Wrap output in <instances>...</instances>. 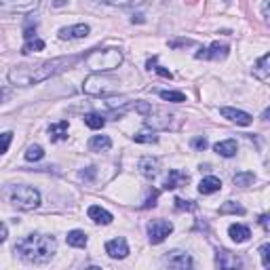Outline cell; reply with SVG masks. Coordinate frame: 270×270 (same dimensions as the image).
<instances>
[{
    "label": "cell",
    "mask_w": 270,
    "mask_h": 270,
    "mask_svg": "<svg viewBox=\"0 0 270 270\" xmlns=\"http://www.w3.org/2000/svg\"><path fill=\"white\" fill-rule=\"evenodd\" d=\"M78 62H80L78 55H70V57H55V60H46L40 64H21L11 68L9 83L15 87H32L66 72V70H70Z\"/></svg>",
    "instance_id": "obj_1"
},
{
    "label": "cell",
    "mask_w": 270,
    "mask_h": 270,
    "mask_svg": "<svg viewBox=\"0 0 270 270\" xmlns=\"http://www.w3.org/2000/svg\"><path fill=\"white\" fill-rule=\"evenodd\" d=\"M15 253L26 264H46L57 253V241L51 234H28L17 241Z\"/></svg>",
    "instance_id": "obj_2"
},
{
    "label": "cell",
    "mask_w": 270,
    "mask_h": 270,
    "mask_svg": "<svg viewBox=\"0 0 270 270\" xmlns=\"http://www.w3.org/2000/svg\"><path fill=\"white\" fill-rule=\"evenodd\" d=\"M83 60H85L87 68H91L93 72H110V70H116L123 64L125 55L119 46H108V49L91 51L89 55L83 57Z\"/></svg>",
    "instance_id": "obj_3"
},
{
    "label": "cell",
    "mask_w": 270,
    "mask_h": 270,
    "mask_svg": "<svg viewBox=\"0 0 270 270\" xmlns=\"http://www.w3.org/2000/svg\"><path fill=\"white\" fill-rule=\"evenodd\" d=\"M119 80L116 78H110L105 76L103 72H93L91 76L85 78L83 83V91L87 95H93V97H110L114 93H119Z\"/></svg>",
    "instance_id": "obj_4"
},
{
    "label": "cell",
    "mask_w": 270,
    "mask_h": 270,
    "mask_svg": "<svg viewBox=\"0 0 270 270\" xmlns=\"http://www.w3.org/2000/svg\"><path fill=\"white\" fill-rule=\"evenodd\" d=\"M9 201L21 211H34L40 207V192L32 186H15L11 190Z\"/></svg>",
    "instance_id": "obj_5"
},
{
    "label": "cell",
    "mask_w": 270,
    "mask_h": 270,
    "mask_svg": "<svg viewBox=\"0 0 270 270\" xmlns=\"http://www.w3.org/2000/svg\"><path fill=\"white\" fill-rule=\"evenodd\" d=\"M173 232V224L167 220H152L148 222V239L152 245H160Z\"/></svg>",
    "instance_id": "obj_6"
},
{
    "label": "cell",
    "mask_w": 270,
    "mask_h": 270,
    "mask_svg": "<svg viewBox=\"0 0 270 270\" xmlns=\"http://www.w3.org/2000/svg\"><path fill=\"white\" fill-rule=\"evenodd\" d=\"M163 264L169 266V268H175V270H188V268L194 266V260H192V255L188 251L173 249V251L165 253V257H163Z\"/></svg>",
    "instance_id": "obj_7"
},
{
    "label": "cell",
    "mask_w": 270,
    "mask_h": 270,
    "mask_svg": "<svg viewBox=\"0 0 270 270\" xmlns=\"http://www.w3.org/2000/svg\"><path fill=\"white\" fill-rule=\"evenodd\" d=\"M40 5V0H0V11L5 13H30Z\"/></svg>",
    "instance_id": "obj_8"
},
{
    "label": "cell",
    "mask_w": 270,
    "mask_h": 270,
    "mask_svg": "<svg viewBox=\"0 0 270 270\" xmlns=\"http://www.w3.org/2000/svg\"><path fill=\"white\" fill-rule=\"evenodd\" d=\"M146 125L152 127V129H173L171 125V119H175V114H169V112H163V110H154L152 108L146 116Z\"/></svg>",
    "instance_id": "obj_9"
},
{
    "label": "cell",
    "mask_w": 270,
    "mask_h": 270,
    "mask_svg": "<svg viewBox=\"0 0 270 270\" xmlns=\"http://www.w3.org/2000/svg\"><path fill=\"white\" fill-rule=\"evenodd\" d=\"M89 32H91V28L87 26V23H74V26L62 28L60 32H57V36H60L62 40H78V38H87Z\"/></svg>",
    "instance_id": "obj_10"
},
{
    "label": "cell",
    "mask_w": 270,
    "mask_h": 270,
    "mask_svg": "<svg viewBox=\"0 0 270 270\" xmlns=\"http://www.w3.org/2000/svg\"><path fill=\"white\" fill-rule=\"evenodd\" d=\"M105 253H108L112 260H125V257L129 255V243L127 239L119 237V239H112L105 243Z\"/></svg>",
    "instance_id": "obj_11"
},
{
    "label": "cell",
    "mask_w": 270,
    "mask_h": 270,
    "mask_svg": "<svg viewBox=\"0 0 270 270\" xmlns=\"http://www.w3.org/2000/svg\"><path fill=\"white\" fill-rule=\"evenodd\" d=\"M220 114L224 116V119H228L230 123H237L241 127H249L253 123V116L243 112V110H237V108H228V105H224V108H220Z\"/></svg>",
    "instance_id": "obj_12"
},
{
    "label": "cell",
    "mask_w": 270,
    "mask_h": 270,
    "mask_svg": "<svg viewBox=\"0 0 270 270\" xmlns=\"http://www.w3.org/2000/svg\"><path fill=\"white\" fill-rule=\"evenodd\" d=\"M137 169H139V173H142L144 178H148V180L156 178L158 171H160V158H156V156H144V158H139Z\"/></svg>",
    "instance_id": "obj_13"
},
{
    "label": "cell",
    "mask_w": 270,
    "mask_h": 270,
    "mask_svg": "<svg viewBox=\"0 0 270 270\" xmlns=\"http://www.w3.org/2000/svg\"><path fill=\"white\" fill-rule=\"evenodd\" d=\"M228 46L226 44H220V42H213L209 44L207 49H201L196 53V60H224V57H228Z\"/></svg>",
    "instance_id": "obj_14"
},
{
    "label": "cell",
    "mask_w": 270,
    "mask_h": 270,
    "mask_svg": "<svg viewBox=\"0 0 270 270\" xmlns=\"http://www.w3.org/2000/svg\"><path fill=\"white\" fill-rule=\"evenodd\" d=\"M215 266L220 270H232V268H241L243 262H241V257H237L234 253L222 249V251L215 253Z\"/></svg>",
    "instance_id": "obj_15"
},
{
    "label": "cell",
    "mask_w": 270,
    "mask_h": 270,
    "mask_svg": "<svg viewBox=\"0 0 270 270\" xmlns=\"http://www.w3.org/2000/svg\"><path fill=\"white\" fill-rule=\"evenodd\" d=\"M87 215H89V220H93L95 224H101V226L112 224V220H114L110 211H105V209L99 207V205H91L89 211H87Z\"/></svg>",
    "instance_id": "obj_16"
},
{
    "label": "cell",
    "mask_w": 270,
    "mask_h": 270,
    "mask_svg": "<svg viewBox=\"0 0 270 270\" xmlns=\"http://www.w3.org/2000/svg\"><path fill=\"white\" fill-rule=\"evenodd\" d=\"M188 180H190L188 173H184L180 169H171L167 180H165V190H175V188H180V186H186Z\"/></svg>",
    "instance_id": "obj_17"
},
{
    "label": "cell",
    "mask_w": 270,
    "mask_h": 270,
    "mask_svg": "<svg viewBox=\"0 0 270 270\" xmlns=\"http://www.w3.org/2000/svg\"><path fill=\"white\" fill-rule=\"evenodd\" d=\"M253 76L257 80H262V83H266V80L270 78V55H262L260 60H257V64L253 66Z\"/></svg>",
    "instance_id": "obj_18"
},
{
    "label": "cell",
    "mask_w": 270,
    "mask_h": 270,
    "mask_svg": "<svg viewBox=\"0 0 270 270\" xmlns=\"http://www.w3.org/2000/svg\"><path fill=\"white\" fill-rule=\"evenodd\" d=\"M228 237H230L234 243H245V241H249L251 230L245 226V224H230V226H228Z\"/></svg>",
    "instance_id": "obj_19"
},
{
    "label": "cell",
    "mask_w": 270,
    "mask_h": 270,
    "mask_svg": "<svg viewBox=\"0 0 270 270\" xmlns=\"http://www.w3.org/2000/svg\"><path fill=\"white\" fill-rule=\"evenodd\" d=\"M49 139L51 142H64V139H68V121L53 123L49 127Z\"/></svg>",
    "instance_id": "obj_20"
},
{
    "label": "cell",
    "mask_w": 270,
    "mask_h": 270,
    "mask_svg": "<svg viewBox=\"0 0 270 270\" xmlns=\"http://www.w3.org/2000/svg\"><path fill=\"white\" fill-rule=\"evenodd\" d=\"M213 150L218 152L220 156H224V158H232L234 154H237L239 146H237V142H234V139H224V142H218V144L213 146Z\"/></svg>",
    "instance_id": "obj_21"
},
{
    "label": "cell",
    "mask_w": 270,
    "mask_h": 270,
    "mask_svg": "<svg viewBox=\"0 0 270 270\" xmlns=\"http://www.w3.org/2000/svg\"><path fill=\"white\" fill-rule=\"evenodd\" d=\"M112 148V139L108 135H93L89 139V150L91 152H105Z\"/></svg>",
    "instance_id": "obj_22"
},
{
    "label": "cell",
    "mask_w": 270,
    "mask_h": 270,
    "mask_svg": "<svg viewBox=\"0 0 270 270\" xmlns=\"http://www.w3.org/2000/svg\"><path fill=\"white\" fill-rule=\"evenodd\" d=\"M222 188V182H220V178H215V175H209V178H205L201 184H198V192L201 194H213V192H218Z\"/></svg>",
    "instance_id": "obj_23"
},
{
    "label": "cell",
    "mask_w": 270,
    "mask_h": 270,
    "mask_svg": "<svg viewBox=\"0 0 270 270\" xmlns=\"http://www.w3.org/2000/svg\"><path fill=\"white\" fill-rule=\"evenodd\" d=\"M66 241H68L70 247H87L89 237H87L83 230H70L68 237H66Z\"/></svg>",
    "instance_id": "obj_24"
},
{
    "label": "cell",
    "mask_w": 270,
    "mask_h": 270,
    "mask_svg": "<svg viewBox=\"0 0 270 270\" xmlns=\"http://www.w3.org/2000/svg\"><path fill=\"white\" fill-rule=\"evenodd\" d=\"M232 182H234V186H239V188H247V186H251L255 182V173L253 171H239L232 178Z\"/></svg>",
    "instance_id": "obj_25"
},
{
    "label": "cell",
    "mask_w": 270,
    "mask_h": 270,
    "mask_svg": "<svg viewBox=\"0 0 270 270\" xmlns=\"http://www.w3.org/2000/svg\"><path fill=\"white\" fill-rule=\"evenodd\" d=\"M85 125L89 129H93V131H97V129H101L105 125V119L97 112H89V114H85Z\"/></svg>",
    "instance_id": "obj_26"
},
{
    "label": "cell",
    "mask_w": 270,
    "mask_h": 270,
    "mask_svg": "<svg viewBox=\"0 0 270 270\" xmlns=\"http://www.w3.org/2000/svg\"><path fill=\"white\" fill-rule=\"evenodd\" d=\"M228 213H232V215H245V207L239 205V203H234V201H228V203H224L220 207V215H228Z\"/></svg>",
    "instance_id": "obj_27"
},
{
    "label": "cell",
    "mask_w": 270,
    "mask_h": 270,
    "mask_svg": "<svg viewBox=\"0 0 270 270\" xmlns=\"http://www.w3.org/2000/svg\"><path fill=\"white\" fill-rule=\"evenodd\" d=\"M44 49V40H40V38H30V40H26V44L21 46V53L23 55H30V53H38V51H42Z\"/></svg>",
    "instance_id": "obj_28"
},
{
    "label": "cell",
    "mask_w": 270,
    "mask_h": 270,
    "mask_svg": "<svg viewBox=\"0 0 270 270\" xmlns=\"http://www.w3.org/2000/svg\"><path fill=\"white\" fill-rule=\"evenodd\" d=\"M26 160L28 163H38V160H42L44 158V150H42V146H38V144H34V146H30L28 150H26Z\"/></svg>",
    "instance_id": "obj_29"
},
{
    "label": "cell",
    "mask_w": 270,
    "mask_h": 270,
    "mask_svg": "<svg viewBox=\"0 0 270 270\" xmlns=\"http://www.w3.org/2000/svg\"><path fill=\"white\" fill-rule=\"evenodd\" d=\"M158 95H160V99L171 101V103H182V101H186V95H184L182 91H158Z\"/></svg>",
    "instance_id": "obj_30"
},
{
    "label": "cell",
    "mask_w": 270,
    "mask_h": 270,
    "mask_svg": "<svg viewBox=\"0 0 270 270\" xmlns=\"http://www.w3.org/2000/svg\"><path fill=\"white\" fill-rule=\"evenodd\" d=\"M133 139H135L137 144H156L158 142V135L150 133V131H139V133L133 135Z\"/></svg>",
    "instance_id": "obj_31"
},
{
    "label": "cell",
    "mask_w": 270,
    "mask_h": 270,
    "mask_svg": "<svg viewBox=\"0 0 270 270\" xmlns=\"http://www.w3.org/2000/svg\"><path fill=\"white\" fill-rule=\"evenodd\" d=\"M148 70H154L156 74H160V76H165V78H173V74L169 72V70H165V68H160V66H156V57H152V60H148Z\"/></svg>",
    "instance_id": "obj_32"
},
{
    "label": "cell",
    "mask_w": 270,
    "mask_h": 270,
    "mask_svg": "<svg viewBox=\"0 0 270 270\" xmlns=\"http://www.w3.org/2000/svg\"><path fill=\"white\" fill-rule=\"evenodd\" d=\"M11 142H13V133H11V131H7V133L0 135V156L7 154V150H9Z\"/></svg>",
    "instance_id": "obj_33"
},
{
    "label": "cell",
    "mask_w": 270,
    "mask_h": 270,
    "mask_svg": "<svg viewBox=\"0 0 270 270\" xmlns=\"http://www.w3.org/2000/svg\"><path fill=\"white\" fill-rule=\"evenodd\" d=\"M175 209H180V211H194L196 209V203L194 201H184V198H175Z\"/></svg>",
    "instance_id": "obj_34"
},
{
    "label": "cell",
    "mask_w": 270,
    "mask_h": 270,
    "mask_svg": "<svg viewBox=\"0 0 270 270\" xmlns=\"http://www.w3.org/2000/svg\"><path fill=\"white\" fill-rule=\"evenodd\" d=\"M260 257H262V266L270 268V245L268 243H264L260 247Z\"/></svg>",
    "instance_id": "obj_35"
},
{
    "label": "cell",
    "mask_w": 270,
    "mask_h": 270,
    "mask_svg": "<svg viewBox=\"0 0 270 270\" xmlns=\"http://www.w3.org/2000/svg\"><path fill=\"white\" fill-rule=\"evenodd\" d=\"M156 198H158V190H152V192H150V196L146 198V203H144V209L154 207V205H156Z\"/></svg>",
    "instance_id": "obj_36"
},
{
    "label": "cell",
    "mask_w": 270,
    "mask_h": 270,
    "mask_svg": "<svg viewBox=\"0 0 270 270\" xmlns=\"http://www.w3.org/2000/svg\"><path fill=\"white\" fill-rule=\"evenodd\" d=\"M192 148L205 150V148H207V139H205V137H194V139H192Z\"/></svg>",
    "instance_id": "obj_37"
},
{
    "label": "cell",
    "mask_w": 270,
    "mask_h": 270,
    "mask_svg": "<svg viewBox=\"0 0 270 270\" xmlns=\"http://www.w3.org/2000/svg\"><path fill=\"white\" fill-rule=\"evenodd\" d=\"M103 5H112V7H127L131 0H99Z\"/></svg>",
    "instance_id": "obj_38"
},
{
    "label": "cell",
    "mask_w": 270,
    "mask_h": 270,
    "mask_svg": "<svg viewBox=\"0 0 270 270\" xmlns=\"http://www.w3.org/2000/svg\"><path fill=\"white\" fill-rule=\"evenodd\" d=\"M192 44H194V40H173V42H169L171 49H178V46H192Z\"/></svg>",
    "instance_id": "obj_39"
},
{
    "label": "cell",
    "mask_w": 270,
    "mask_h": 270,
    "mask_svg": "<svg viewBox=\"0 0 270 270\" xmlns=\"http://www.w3.org/2000/svg\"><path fill=\"white\" fill-rule=\"evenodd\" d=\"M7 237H9V230H7V226L3 224V222H0V245L7 241Z\"/></svg>",
    "instance_id": "obj_40"
},
{
    "label": "cell",
    "mask_w": 270,
    "mask_h": 270,
    "mask_svg": "<svg viewBox=\"0 0 270 270\" xmlns=\"http://www.w3.org/2000/svg\"><path fill=\"white\" fill-rule=\"evenodd\" d=\"M93 175H95V167H89L87 171L80 173V178H83V180H93Z\"/></svg>",
    "instance_id": "obj_41"
},
{
    "label": "cell",
    "mask_w": 270,
    "mask_h": 270,
    "mask_svg": "<svg viewBox=\"0 0 270 270\" xmlns=\"http://www.w3.org/2000/svg\"><path fill=\"white\" fill-rule=\"evenodd\" d=\"M260 224H262V228L264 230H268V215L264 213V215H260Z\"/></svg>",
    "instance_id": "obj_42"
},
{
    "label": "cell",
    "mask_w": 270,
    "mask_h": 270,
    "mask_svg": "<svg viewBox=\"0 0 270 270\" xmlns=\"http://www.w3.org/2000/svg\"><path fill=\"white\" fill-rule=\"evenodd\" d=\"M11 95V91L9 89H5V91H0V103H5V99Z\"/></svg>",
    "instance_id": "obj_43"
},
{
    "label": "cell",
    "mask_w": 270,
    "mask_h": 270,
    "mask_svg": "<svg viewBox=\"0 0 270 270\" xmlns=\"http://www.w3.org/2000/svg\"><path fill=\"white\" fill-rule=\"evenodd\" d=\"M262 13H264V21L268 19V0H264V5H262Z\"/></svg>",
    "instance_id": "obj_44"
},
{
    "label": "cell",
    "mask_w": 270,
    "mask_h": 270,
    "mask_svg": "<svg viewBox=\"0 0 270 270\" xmlns=\"http://www.w3.org/2000/svg\"><path fill=\"white\" fill-rule=\"evenodd\" d=\"M64 5H68V0H55L53 3V7H64Z\"/></svg>",
    "instance_id": "obj_45"
},
{
    "label": "cell",
    "mask_w": 270,
    "mask_h": 270,
    "mask_svg": "<svg viewBox=\"0 0 270 270\" xmlns=\"http://www.w3.org/2000/svg\"><path fill=\"white\" fill-rule=\"evenodd\" d=\"M224 3H230V0H224Z\"/></svg>",
    "instance_id": "obj_46"
}]
</instances>
